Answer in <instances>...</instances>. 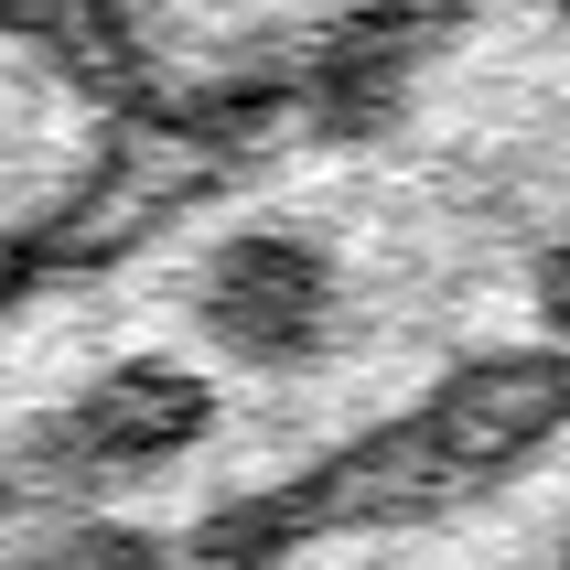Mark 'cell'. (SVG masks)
<instances>
[{"instance_id":"6da1fadb","label":"cell","mask_w":570,"mask_h":570,"mask_svg":"<svg viewBox=\"0 0 570 570\" xmlns=\"http://www.w3.org/2000/svg\"><path fill=\"white\" fill-rule=\"evenodd\" d=\"M0 570H570V0L151 119L0 281Z\"/></svg>"},{"instance_id":"3957f363","label":"cell","mask_w":570,"mask_h":570,"mask_svg":"<svg viewBox=\"0 0 570 570\" xmlns=\"http://www.w3.org/2000/svg\"><path fill=\"white\" fill-rule=\"evenodd\" d=\"M55 11L87 22V43L129 76L151 119H194L410 22L431 0H55Z\"/></svg>"},{"instance_id":"7a4b0ae2","label":"cell","mask_w":570,"mask_h":570,"mask_svg":"<svg viewBox=\"0 0 570 570\" xmlns=\"http://www.w3.org/2000/svg\"><path fill=\"white\" fill-rule=\"evenodd\" d=\"M151 140V108L55 0H0V281L87 216Z\"/></svg>"}]
</instances>
